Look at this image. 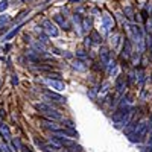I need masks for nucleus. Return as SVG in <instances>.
Returning <instances> with one entry per match:
<instances>
[{
	"label": "nucleus",
	"mask_w": 152,
	"mask_h": 152,
	"mask_svg": "<svg viewBox=\"0 0 152 152\" xmlns=\"http://www.w3.org/2000/svg\"><path fill=\"white\" fill-rule=\"evenodd\" d=\"M149 125H151V122H148V120H143V122H140V123H137V128L134 129V132L129 134V140H131L132 143H140V142H143L145 137L148 135Z\"/></svg>",
	"instance_id": "f257e3e1"
},
{
	"label": "nucleus",
	"mask_w": 152,
	"mask_h": 152,
	"mask_svg": "<svg viewBox=\"0 0 152 152\" xmlns=\"http://www.w3.org/2000/svg\"><path fill=\"white\" fill-rule=\"evenodd\" d=\"M41 28H43V31H44L49 37H58V35H59V31H58V28H56V24L52 23L50 20H44L43 24H41Z\"/></svg>",
	"instance_id": "f03ea898"
},
{
	"label": "nucleus",
	"mask_w": 152,
	"mask_h": 152,
	"mask_svg": "<svg viewBox=\"0 0 152 152\" xmlns=\"http://www.w3.org/2000/svg\"><path fill=\"white\" fill-rule=\"evenodd\" d=\"M46 84L50 87V88H53L55 91H64L66 90V84L59 81V79H52V78H47L46 79Z\"/></svg>",
	"instance_id": "7ed1b4c3"
},
{
	"label": "nucleus",
	"mask_w": 152,
	"mask_h": 152,
	"mask_svg": "<svg viewBox=\"0 0 152 152\" xmlns=\"http://www.w3.org/2000/svg\"><path fill=\"white\" fill-rule=\"evenodd\" d=\"M114 88H116V91H117V94H119V96H120V94H123V93H125V88H126V76H123V75L117 76V79H116V85H114Z\"/></svg>",
	"instance_id": "20e7f679"
},
{
	"label": "nucleus",
	"mask_w": 152,
	"mask_h": 152,
	"mask_svg": "<svg viewBox=\"0 0 152 152\" xmlns=\"http://www.w3.org/2000/svg\"><path fill=\"white\" fill-rule=\"evenodd\" d=\"M99 58H100V62H102L104 66H108V62L111 61V53H110V50L107 47H100L99 50Z\"/></svg>",
	"instance_id": "39448f33"
},
{
	"label": "nucleus",
	"mask_w": 152,
	"mask_h": 152,
	"mask_svg": "<svg viewBox=\"0 0 152 152\" xmlns=\"http://www.w3.org/2000/svg\"><path fill=\"white\" fill-rule=\"evenodd\" d=\"M132 55V46H131V41L129 38H125V43H123V49H122V56L125 59H129Z\"/></svg>",
	"instance_id": "423d86ee"
},
{
	"label": "nucleus",
	"mask_w": 152,
	"mask_h": 152,
	"mask_svg": "<svg viewBox=\"0 0 152 152\" xmlns=\"http://www.w3.org/2000/svg\"><path fill=\"white\" fill-rule=\"evenodd\" d=\"M102 28L107 34H110L113 29H114V20L110 17V15H104L102 17Z\"/></svg>",
	"instance_id": "0eeeda50"
},
{
	"label": "nucleus",
	"mask_w": 152,
	"mask_h": 152,
	"mask_svg": "<svg viewBox=\"0 0 152 152\" xmlns=\"http://www.w3.org/2000/svg\"><path fill=\"white\" fill-rule=\"evenodd\" d=\"M43 123H44V126L47 129H50L52 132H58L59 129H62V126L61 125H58V123H55L53 120H49V119H44L43 120Z\"/></svg>",
	"instance_id": "6e6552de"
},
{
	"label": "nucleus",
	"mask_w": 152,
	"mask_h": 152,
	"mask_svg": "<svg viewBox=\"0 0 152 152\" xmlns=\"http://www.w3.org/2000/svg\"><path fill=\"white\" fill-rule=\"evenodd\" d=\"M44 117L46 119H49V120H53V122H56V120H62V116H61V113H58L56 110H50V111H47V113H44Z\"/></svg>",
	"instance_id": "1a4fd4ad"
},
{
	"label": "nucleus",
	"mask_w": 152,
	"mask_h": 152,
	"mask_svg": "<svg viewBox=\"0 0 152 152\" xmlns=\"http://www.w3.org/2000/svg\"><path fill=\"white\" fill-rule=\"evenodd\" d=\"M46 97L47 99H53V102H59V104L66 102V97H62L61 94H58L55 91H46Z\"/></svg>",
	"instance_id": "9d476101"
},
{
	"label": "nucleus",
	"mask_w": 152,
	"mask_h": 152,
	"mask_svg": "<svg viewBox=\"0 0 152 152\" xmlns=\"http://www.w3.org/2000/svg\"><path fill=\"white\" fill-rule=\"evenodd\" d=\"M0 135H2L5 140H9L11 138V129H9V126L6 123H0Z\"/></svg>",
	"instance_id": "9b49d317"
},
{
	"label": "nucleus",
	"mask_w": 152,
	"mask_h": 152,
	"mask_svg": "<svg viewBox=\"0 0 152 152\" xmlns=\"http://www.w3.org/2000/svg\"><path fill=\"white\" fill-rule=\"evenodd\" d=\"M53 20L59 24V26H62V28H64V29H70V23L64 18V17H62L61 14H56V15H53Z\"/></svg>",
	"instance_id": "f8f14e48"
},
{
	"label": "nucleus",
	"mask_w": 152,
	"mask_h": 152,
	"mask_svg": "<svg viewBox=\"0 0 152 152\" xmlns=\"http://www.w3.org/2000/svg\"><path fill=\"white\" fill-rule=\"evenodd\" d=\"M72 67H73L75 70H78V72H85V70H87V64H85L82 59H75V61L72 62Z\"/></svg>",
	"instance_id": "ddd939ff"
},
{
	"label": "nucleus",
	"mask_w": 152,
	"mask_h": 152,
	"mask_svg": "<svg viewBox=\"0 0 152 152\" xmlns=\"http://www.w3.org/2000/svg\"><path fill=\"white\" fill-rule=\"evenodd\" d=\"M81 26H82V32H84V34H87L88 31H91V18L84 17V18H82V23H81Z\"/></svg>",
	"instance_id": "4468645a"
},
{
	"label": "nucleus",
	"mask_w": 152,
	"mask_h": 152,
	"mask_svg": "<svg viewBox=\"0 0 152 152\" xmlns=\"http://www.w3.org/2000/svg\"><path fill=\"white\" fill-rule=\"evenodd\" d=\"M108 94H110V84L105 82V84L102 85V88H100V91H99V99H100V100H104Z\"/></svg>",
	"instance_id": "2eb2a0df"
},
{
	"label": "nucleus",
	"mask_w": 152,
	"mask_h": 152,
	"mask_svg": "<svg viewBox=\"0 0 152 152\" xmlns=\"http://www.w3.org/2000/svg\"><path fill=\"white\" fill-rule=\"evenodd\" d=\"M34 107H35V110H38V111L43 113V114L47 113V111H50V110L53 108V105H50V104H35Z\"/></svg>",
	"instance_id": "dca6fc26"
},
{
	"label": "nucleus",
	"mask_w": 152,
	"mask_h": 152,
	"mask_svg": "<svg viewBox=\"0 0 152 152\" xmlns=\"http://www.w3.org/2000/svg\"><path fill=\"white\" fill-rule=\"evenodd\" d=\"M145 79H146V76H145V72H143L142 69H140V70H137V73H135V81H137V84L143 85Z\"/></svg>",
	"instance_id": "f3484780"
},
{
	"label": "nucleus",
	"mask_w": 152,
	"mask_h": 152,
	"mask_svg": "<svg viewBox=\"0 0 152 152\" xmlns=\"http://www.w3.org/2000/svg\"><path fill=\"white\" fill-rule=\"evenodd\" d=\"M90 38H91V43H93V44H97V46H100V43H102V38H100V35H99L96 31H91V35H90Z\"/></svg>",
	"instance_id": "a211bd4d"
},
{
	"label": "nucleus",
	"mask_w": 152,
	"mask_h": 152,
	"mask_svg": "<svg viewBox=\"0 0 152 152\" xmlns=\"http://www.w3.org/2000/svg\"><path fill=\"white\" fill-rule=\"evenodd\" d=\"M107 67H108V73L110 75H116L117 73V62L116 61H110Z\"/></svg>",
	"instance_id": "6ab92c4d"
},
{
	"label": "nucleus",
	"mask_w": 152,
	"mask_h": 152,
	"mask_svg": "<svg viewBox=\"0 0 152 152\" xmlns=\"http://www.w3.org/2000/svg\"><path fill=\"white\" fill-rule=\"evenodd\" d=\"M20 28H21V26L18 24V26H17L15 29H12V31H11V32H9L8 35H5V38H3V40H5V41H9V40H12V38H14V37L17 35V32L20 31Z\"/></svg>",
	"instance_id": "aec40b11"
},
{
	"label": "nucleus",
	"mask_w": 152,
	"mask_h": 152,
	"mask_svg": "<svg viewBox=\"0 0 152 152\" xmlns=\"http://www.w3.org/2000/svg\"><path fill=\"white\" fill-rule=\"evenodd\" d=\"M76 58L85 59V58H88V52H85L84 49H78V50H76Z\"/></svg>",
	"instance_id": "412c9836"
},
{
	"label": "nucleus",
	"mask_w": 152,
	"mask_h": 152,
	"mask_svg": "<svg viewBox=\"0 0 152 152\" xmlns=\"http://www.w3.org/2000/svg\"><path fill=\"white\" fill-rule=\"evenodd\" d=\"M119 40H120V35H113L111 37V44H113V47H117V44H119Z\"/></svg>",
	"instance_id": "4be33fe9"
},
{
	"label": "nucleus",
	"mask_w": 152,
	"mask_h": 152,
	"mask_svg": "<svg viewBox=\"0 0 152 152\" xmlns=\"http://www.w3.org/2000/svg\"><path fill=\"white\" fill-rule=\"evenodd\" d=\"M69 151H70V152H84V149H82L79 145H76V143H75L73 146H70Z\"/></svg>",
	"instance_id": "5701e85b"
},
{
	"label": "nucleus",
	"mask_w": 152,
	"mask_h": 152,
	"mask_svg": "<svg viewBox=\"0 0 152 152\" xmlns=\"http://www.w3.org/2000/svg\"><path fill=\"white\" fill-rule=\"evenodd\" d=\"M12 146L15 148V151H20L23 146H21V143H20V140L18 138H14V140H12Z\"/></svg>",
	"instance_id": "b1692460"
},
{
	"label": "nucleus",
	"mask_w": 152,
	"mask_h": 152,
	"mask_svg": "<svg viewBox=\"0 0 152 152\" xmlns=\"http://www.w3.org/2000/svg\"><path fill=\"white\" fill-rule=\"evenodd\" d=\"M125 14H126V17H128V18H132V17H134L132 8H131V6H126V8H125Z\"/></svg>",
	"instance_id": "393cba45"
},
{
	"label": "nucleus",
	"mask_w": 152,
	"mask_h": 152,
	"mask_svg": "<svg viewBox=\"0 0 152 152\" xmlns=\"http://www.w3.org/2000/svg\"><path fill=\"white\" fill-rule=\"evenodd\" d=\"M8 0H2L0 2V12H3V11H6V8H8Z\"/></svg>",
	"instance_id": "a878e982"
},
{
	"label": "nucleus",
	"mask_w": 152,
	"mask_h": 152,
	"mask_svg": "<svg viewBox=\"0 0 152 152\" xmlns=\"http://www.w3.org/2000/svg\"><path fill=\"white\" fill-rule=\"evenodd\" d=\"M11 84L12 85H17L18 84V76L14 73V75H11Z\"/></svg>",
	"instance_id": "bb28decb"
},
{
	"label": "nucleus",
	"mask_w": 152,
	"mask_h": 152,
	"mask_svg": "<svg viewBox=\"0 0 152 152\" xmlns=\"http://www.w3.org/2000/svg\"><path fill=\"white\" fill-rule=\"evenodd\" d=\"M8 21H9V17H8L6 14H3L2 17H0V23H2V24H3V23H8Z\"/></svg>",
	"instance_id": "cd10ccee"
},
{
	"label": "nucleus",
	"mask_w": 152,
	"mask_h": 152,
	"mask_svg": "<svg viewBox=\"0 0 152 152\" xmlns=\"http://www.w3.org/2000/svg\"><path fill=\"white\" fill-rule=\"evenodd\" d=\"M148 146L152 148V132H151V137H149V142H148Z\"/></svg>",
	"instance_id": "c85d7f7f"
},
{
	"label": "nucleus",
	"mask_w": 152,
	"mask_h": 152,
	"mask_svg": "<svg viewBox=\"0 0 152 152\" xmlns=\"http://www.w3.org/2000/svg\"><path fill=\"white\" fill-rule=\"evenodd\" d=\"M21 149H23V152H31V151H29V149H26V148H21Z\"/></svg>",
	"instance_id": "c756f323"
},
{
	"label": "nucleus",
	"mask_w": 152,
	"mask_h": 152,
	"mask_svg": "<svg viewBox=\"0 0 152 152\" xmlns=\"http://www.w3.org/2000/svg\"><path fill=\"white\" fill-rule=\"evenodd\" d=\"M151 17H152V6H151Z\"/></svg>",
	"instance_id": "7c9ffc66"
},
{
	"label": "nucleus",
	"mask_w": 152,
	"mask_h": 152,
	"mask_svg": "<svg viewBox=\"0 0 152 152\" xmlns=\"http://www.w3.org/2000/svg\"><path fill=\"white\" fill-rule=\"evenodd\" d=\"M0 88H2V79H0Z\"/></svg>",
	"instance_id": "2f4dec72"
},
{
	"label": "nucleus",
	"mask_w": 152,
	"mask_h": 152,
	"mask_svg": "<svg viewBox=\"0 0 152 152\" xmlns=\"http://www.w3.org/2000/svg\"><path fill=\"white\" fill-rule=\"evenodd\" d=\"M0 152H3V148H0Z\"/></svg>",
	"instance_id": "473e14b6"
},
{
	"label": "nucleus",
	"mask_w": 152,
	"mask_h": 152,
	"mask_svg": "<svg viewBox=\"0 0 152 152\" xmlns=\"http://www.w3.org/2000/svg\"><path fill=\"white\" fill-rule=\"evenodd\" d=\"M151 53H152V46H151Z\"/></svg>",
	"instance_id": "72a5a7b5"
}]
</instances>
